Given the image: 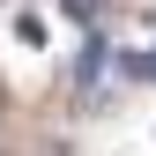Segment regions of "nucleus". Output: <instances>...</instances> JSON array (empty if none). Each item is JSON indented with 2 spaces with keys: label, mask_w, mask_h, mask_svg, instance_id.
Wrapping results in <instances>:
<instances>
[{
  "label": "nucleus",
  "mask_w": 156,
  "mask_h": 156,
  "mask_svg": "<svg viewBox=\"0 0 156 156\" xmlns=\"http://www.w3.org/2000/svg\"><path fill=\"white\" fill-rule=\"evenodd\" d=\"M104 60H112V45H104V37H97V30H89V37H82V52H74V82H82V89H89V82H97V74H104Z\"/></svg>",
  "instance_id": "f257e3e1"
},
{
  "label": "nucleus",
  "mask_w": 156,
  "mask_h": 156,
  "mask_svg": "<svg viewBox=\"0 0 156 156\" xmlns=\"http://www.w3.org/2000/svg\"><path fill=\"white\" fill-rule=\"evenodd\" d=\"M15 37H23V45L37 52V45H45V15H15Z\"/></svg>",
  "instance_id": "f03ea898"
},
{
  "label": "nucleus",
  "mask_w": 156,
  "mask_h": 156,
  "mask_svg": "<svg viewBox=\"0 0 156 156\" xmlns=\"http://www.w3.org/2000/svg\"><path fill=\"white\" fill-rule=\"evenodd\" d=\"M97 8H104V0H67V15H74V23H97Z\"/></svg>",
  "instance_id": "7ed1b4c3"
}]
</instances>
